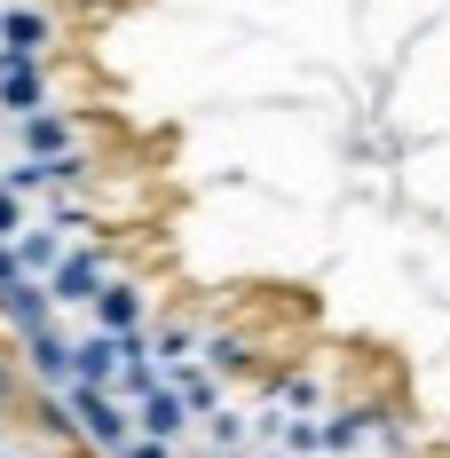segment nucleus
Wrapping results in <instances>:
<instances>
[{
    "label": "nucleus",
    "instance_id": "obj_10",
    "mask_svg": "<svg viewBox=\"0 0 450 458\" xmlns=\"http://www.w3.org/2000/svg\"><path fill=\"white\" fill-rule=\"evenodd\" d=\"M72 245H80V237H64L55 222H32L24 237H16V261H24V276H40V284H47V276L64 269V253H72Z\"/></svg>",
    "mask_w": 450,
    "mask_h": 458
},
{
    "label": "nucleus",
    "instance_id": "obj_9",
    "mask_svg": "<svg viewBox=\"0 0 450 458\" xmlns=\"http://www.w3.org/2000/svg\"><path fill=\"white\" fill-rule=\"evenodd\" d=\"M16 150H24V158H72V150H80V119L55 103V111H40V119L16 127Z\"/></svg>",
    "mask_w": 450,
    "mask_h": 458
},
{
    "label": "nucleus",
    "instance_id": "obj_21",
    "mask_svg": "<svg viewBox=\"0 0 450 458\" xmlns=\"http://www.w3.org/2000/svg\"><path fill=\"white\" fill-rule=\"evenodd\" d=\"M363 458H387V451H363Z\"/></svg>",
    "mask_w": 450,
    "mask_h": 458
},
{
    "label": "nucleus",
    "instance_id": "obj_14",
    "mask_svg": "<svg viewBox=\"0 0 450 458\" xmlns=\"http://www.w3.org/2000/svg\"><path fill=\"white\" fill-rule=\"evenodd\" d=\"M80 387H119V340L111 332H88L80 340Z\"/></svg>",
    "mask_w": 450,
    "mask_h": 458
},
{
    "label": "nucleus",
    "instance_id": "obj_2",
    "mask_svg": "<svg viewBox=\"0 0 450 458\" xmlns=\"http://www.w3.org/2000/svg\"><path fill=\"white\" fill-rule=\"evenodd\" d=\"M16 348H24V371H32L40 395H72V387H80V340H64L55 324L32 332V340H16Z\"/></svg>",
    "mask_w": 450,
    "mask_h": 458
},
{
    "label": "nucleus",
    "instance_id": "obj_8",
    "mask_svg": "<svg viewBox=\"0 0 450 458\" xmlns=\"http://www.w3.org/2000/svg\"><path fill=\"white\" fill-rule=\"evenodd\" d=\"M0 324H8L16 340H32V332H47V324H55V293H47L40 276L8 284V293H0Z\"/></svg>",
    "mask_w": 450,
    "mask_h": 458
},
{
    "label": "nucleus",
    "instance_id": "obj_11",
    "mask_svg": "<svg viewBox=\"0 0 450 458\" xmlns=\"http://www.w3.org/2000/svg\"><path fill=\"white\" fill-rule=\"evenodd\" d=\"M150 356H158L166 371L198 364V356H206V324H198V317H182V324H150Z\"/></svg>",
    "mask_w": 450,
    "mask_h": 458
},
{
    "label": "nucleus",
    "instance_id": "obj_13",
    "mask_svg": "<svg viewBox=\"0 0 450 458\" xmlns=\"http://www.w3.org/2000/svg\"><path fill=\"white\" fill-rule=\"evenodd\" d=\"M174 387H182V403L198 411V427H206L214 411H229V379H222V371H206V364H182Z\"/></svg>",
    "mask_w": 450,
    "mask_h": 458
},
{
    "label": "nucleus",
    "instance_id": "obj_19",
    "mask_svg": "<svg viewBox=\"0 0 450 458\" xmlns=\"http://www.w3.org/2000/svg\"><path fill=\"white\" fill-rule=\"evenodd\" d=\"M182 458H253V451H206V443H198V451H182Z\"/></svg>",
    "mask_w": 450,
    "mask_h": 458
},
{
    "label": "nucleus",
    "instance_id": "obj_7",
    "mask_svg": "<svg viewBox=\"0 0 450 458\" xmlns=\"http://www.w3.org/2000/svg\"><path fill=\"white\" fill-rule=\"evenodd\" d=\"M135 427H142V435H158V443H198V411L182 403L174 379H166L158 395H142V403H135Z\"/></svg>",
    "mask_w": 450,
    "mask_h": 458
},
{
    "label": "nucleus",
    "instance_id": "obj_4",
    "mask_svg": "<svg viewBox=\"0 0 450 458\" xmlns=\"http://www.w3.org/2000/svg\"><path fill=\"white\" fill-rule=\"evenodd\" d=\"M40 111H55L47 64H0V119L24 127V119H40Z\"/></svg>",
    "mask_w": 450,
    "mask_h": 458
},
{
    "label": "nucleus",
    "instance_id": "obj_22",
    "mask_svg": "<svg viewBox=\"0 0 450 458\" xmlns=\"http://www.w3.org/2000/svg\"><path fill=\"white\" fill-rule=\"evenodd\" d=\"M0 458H8V443H0Z\"/></svg>",
    "mask_w": 450,
    "mask_h": 458
},
{
    "label": "nucleus",
    "instance_id": "obj_6",
    "mask_svg": "<svg viewBox=\"0 0 450 458\" xmlns=\"http://www.w3.org/2000/svg\"><path fill=\"white\" fill-rule=\"evenodd\" d=\"M55 47V16L47 8H8L0 16V64H47Z\"/></svg>",
    "mask_w": 450,
    "mask_h": 458
},
{
    "label": "nucleus",
    "instance_id": "obj_15",
    "mask_svg": "<svg viewBox=\"0 0 450 458\" xmlns=\"http://www.w3.org/2000/svg\"><path fill=\"white\" fill-rule=\"evenodd\" d=\"M206 371H222V379H237V371L253 364V340L245 332H206V356H198Z\"/></svg>",
    "mask_w": 450,
    "mask_h": 458
},
{
    "label": "nucleus",
    "instance_id": "obj_1",
    "mask_svg": "<svg viewBox=\"0 0 450 458\" xmlns=\"http://www.w3.org/2000/svg\"><path fill=\"white\" fill-rule=\"evenodd\" d=\"M64 403H72V419H80V435H88L95 458H119L142 435V427H135V403H119L111 387H72Z\"/></svg>",
    "mask_w": 450,
    "mask_h": 458
},
{
    "label": "nucleus",
    "instance_id": "obj_12",
    "mask_svg": "<svg viewBox=\"0 0 450 458\" xmlns=\"http://www.w3.org/2000/svg\"><path fill=\"white\" fill-rule=\"evenodd\" d=\"M198 443H206V451H261V419L245 411V403H229V411H214L198 427Z\"/></svg>",
    "mask_w": 450,
    "mask_h": 458
},
{
    "label": "nucleus",
    "instance_id": "obj_3",
    "mask_svg": "<svg viewBox=\"0 0 450 458\" xmlns=\"http://www.w3.org/2000/svg\"><path fill=\"white\" fill-rule=\"evenodd\" d=\"M111 253H103V245H72V253H64V269L47 276V293H55V309H95V293H103V284H111Z\"/></svg>",
    "mask_w": 450,
    "mask_h": 458
},
{
    "label": "nucleus",
    "instance_id": "obj_16",
    "mask_svg": "<svg viewBox=\"0 0 450 458\" xmlns=\"http://www.w3.org/2000/svg\"><path fill=\"white\" fill-rule=\"evenodd\" d=\"M32 222H40V214H32V198H16V190L0 182V245H8V237H24Z\"/></svg>",
    "mask_w": 450,
    "mask_h": 458
},
{
    "label": "nucleus",
    "instance_id": "obj_17",
    "mask_svg": "<svg viewBox=\"0 0 450 458\" xmlns=\"http://www.w3.org/2000/svg\"><path fill=\"white\" fill-rule=\"evenodd\" d=\"M119 458H182V443H158V435H135Z\"/></svg>",
    "mask_w": 450,
    "mask_h": 458
},
{
    "label": "nucleus",
    "instance_id": "obj_5",
    "mask_svg": "<svg viewBox=\"0 0 450 458\" xmlns=\"http://www.w3.org/2000/svg\"><path fill=\"white\" fill-rule=\"evenodd\" d=\"M95 332H111V340L150 332V293H142L135 276H111V284L95 293Z\"/></svg>",
    "mask_w": 450,
    "mask_h": 458
},
{
    "label": "nucleus",
    "instance_id": "obj_18",
    "mask_svg": "<svg viewBox=\"0 0 450 458\" xmlns=\"http://www.w3.org/2000/svg\"><path fill=\"white\" fill-rule=\"evenodd\" d=\"M8 284H24V261H16V237L0 245V293H8Z\"/></svg>",
    "mask_w": 450,
    "mask_h": 458
},
{
    "label": "nucleus",
    "instance_id": "obj_23",
    "mask_svg": "<svg viewBox=\"0 0 450 458\" xmlns=\"http://www.w3.org/2000/svg\"><path fill=\"white\" fill-rule=\"evenodd\" d=\"M0 16H8V8H0Z\"/></svg>",
    "mask_w": 450,
    "mask_h": 458
},
{
    "label": "nucleus",
    "instance_id": "obj_20",
    "mask_svg": "<svg viewBox=\"0 0 450 458\" xmlns=\"http://www.w3.org/2000/svg\"><path fill=\"white\" fill-rule=\"evenodd\" d=\"M253 458H293V451H276V443H261V451H253Z\"/></svg>",
    "mask_w": 450,
    "mask_h": 458
}]
</instances>
